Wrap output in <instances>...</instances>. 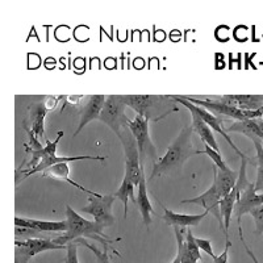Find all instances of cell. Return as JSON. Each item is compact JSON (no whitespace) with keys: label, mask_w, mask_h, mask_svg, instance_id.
Here are the masks:
<instances>
[{"label":"cell","mask_w":263,"mask_h":263,"mask_svg":"<svg viewBox=\"0 0 263 263\" xmlns=\"http://www.w3.org/2000/svg\"><path fill=\"white\" fill-rule=\"evenodd\" d=\"M192 132H194V128L191 125L184 126L182 129L179 136L170 145L166 154L156 161L153 166L150 179H154L161 175H173V174L180 173L187 159L203 153L192 146Z\"/></svg>","instance_id":"6da1fadb"},{"label":"cell","mask_w":263,"mask_h":263,"mask_svg":"<svg viewBox=\"0 0 263 263\" xmlns=\"http://www.w3.org/2000/svg\"><path fill=\"white\" fill-rule=\"evenodd\" d=\"M121 100L130 107L136 115L147 121H159L170 114L179 111L171 96L163 95H120Z\"/></svg>","instance_id":"7a4b0ae2"},{"label":"cell","mask_w":263,"mask_h":263,"mask_svg":"<svg viewBox=\"0 0 263 263\" xmlns=\"http://www.w3.org/2000/svg\"><path fill=\"white\" fill-rule=\"evenodd\" d=\"M66 220L69 222V230L53 239L57 245L66 246L75 239L83 238V237L102 242L104 249H108V243L114 242L112 239L108 238L107 234L103 233L102 227H99L95 221H88L82 217L70 205H66Z\"/></svg>","instance_id":"3957f363"},{"label":"cell","mask_w":263,"mask_h":263,"mask_svg":"<svg viewBox=\"0 0 263 263\" xmlns=\"http://www.w3.org/2000/svg\"><path fill=\"white\" fill-rule=\"evenodd\" d=\"M124 130L120 132L117 137L120 138L124 147V154H125V177L130 178L135 185L140 184L141 177L144 166H141L140 152H138L137 141L129 128H123Z\"/></svg>","instance_id":"277c9868"},{"label":"cell","mask_w":263,"mask_h":263,"mask_svg":"<svg viewBox=\"0 0 263 263\" xmlns=\"http://www.w3.org/2000/svg\"><path fill=\"white\" fill-rule=\"evenodd\" d=\"M125 107L126 104L121 100L120 95L107 96L102 115L99 119L105 125L109 126L116 136L120 135L121 128H128L129 123H130V120L125 114Z\"/></svg>","instance_id":"5b68a950"},{"label":"cell","mask_w":263,"mask_h":263,"mask_svg":"<svg viewBox=\"0 0 263 263\" xmlns=\"http://www.w3.org/2000/svg\"><path fill=\"white\" fill-rule=\"evenodd\" d=\"M128 128L130 129L136 141H137L138 152H140L141 166L145 167L146 159H153L154 163L157 161V149L152 142V138L149 136V121L142 116L136 115L133 120H130Z\"/></svg>","instance_id":"8992f818"},{"label":"cell","mask_w":263,"mask_h":263,"mask_svg":"<svg viewBox=\"0 0 263 263\" xmlns=\"http://www.w3.org/2000/svg\"><path fill=\"white\" fill-rule=\"evenodd\" d=\"M170 96H171V99H174V100H175V102H177V103H180V104H182V105H184V107L187 108L189 111H195V112H196V114L199 115V116H200L201 119L204 120V121H205L206 125L210 126V128L212 129V130H215V132H217V133H220V135H221L222 137H224L225 140H227L228 144H229L230 146H232V149H233L234 152H236L237 154H238V156L241 157V158H245V157H248L245 154V153L241 152V150H239L238 147H237L236 145H234L233 140L230 138L229 133H228V132H227V128H224V119H222L221 116H215V115L211 114L210 111H206L205 108L192 104L191 102H189V100L183 98V96H179V95H170Z\"/></svg>","instance_id":"52a82bcc"},{"label":"cell","mask_w":263,"mask_h":263,"mask_svg":"<svg viewBox=\"0 0 263 263\" xmlns=\"http://www.w3.org/2000/svg\"><path fill=\"white\" fill-rule=\"evenodd\" d=\"M187 99L192 104L199 105V107L205 108L206 111L215 112L218 116H228L232 119L237 120V121H246V120H254L260 119L263 114L260 111H243V109H238V108L230 107V105L225 104V103L218 102V100H199L192 96H183Z\"/></svg>","instance_id":"ba28073f"},{"label":"cell","mask_w":263,"mask_h":263,"mask_svg":"<svg viewBox=\"0 0 263 263\" xmlns=\"http://www.w3.org/2000/svg\"><path fill=\"white\" fill-rule=\"evenodd\" d=\"M115 195H103L100 197L90 196L88 197V205L82 208V212L90 213L93 216L95 222L102 227L103 229L112 227L115 224V217L112 215V204L115 201Z\"/></svg>","instance_id":"9c48e42d"},{"label":"cell","mask_w":263,"mask_h":263,"mask_svg":"<svg viewBox=\"0 0 263 263\" xmlns=\"http://www.w3.org/2000/svg\"><path fill=\"white\" fill-rule=\"evenodd\" d=\"M220 201H221V196L218 195L217 187H216L215 183H212L211 189L208 190L204 194L199 195V196L194 197V199H187V200H183V204H196V205L203 206L205 212L212 213L216 218H217L218 224H220V230L222 233H227L225 230V224L224 218L221 216V211H220Z\"/></svg>","instance_id":"30bf717a"},{"label":"cell","mask_w":263,"mask_h":263,"mask_svg":"<svg viewBox=\"0 0 263 263\" xmlns=\"http://www.w3.org/2000/svg\"><path fill=\"white\" fill-rule=\"evenodd\" d=\"M87 99L88 100H87L84 107L81 109V121H79L77 132L74 133V137L81 133V130L87 124L91 123V121H93L96 119H100L103 107H104V103L107 100V98L104 95H90Z\"/></svg>","instance_id":"8fae6325"},{"label":"cell","mask_w":263,"mask_h":263,"mask_svg":"<svg viewBox=\"0 0 263 263\" xmlns=\"http://www.w3.org/2000/svg\"><path fill=\"white\" fill-rule=\"evenodd\" d=\"M263 204V194H258L255 191V183H251L249 189L241 194V196L237 199L236 206H234V212L237 216V222L241 225V217L245 213H250L251 211L257 208V206Z\"/></svg>","instance_id":"7c38bea8"},{"label":"cell","mask_w":263,"mask_h":263,"mask_svg":"<svg viewBox=\"0 0 263 263\" xmlns=\"http://www.w3.org/2000/svg\"><path fill=\"white\" fill-rule=\"evenodd\" d=\"M212 99L243 111H259L263 107V95H215Z\"/></svg>","instance_id":"4fadbf2b"},{"label":"cell","mask_w":263,"mask_h":263,"mask_svg":"<svg viewBox=\"0 0 263 263\" xmlns=\"http://www.w3.org/2000/svg\"><path fill=\"white\" fill-rule=\"evenodd\" d=\"M107 159V157H99V156H78V157H57V156H51L48 157V158L42 159L39 164H37L34 168H30V170H25V171H21V174H24V177L23 179L25 178L30 177L32 174H36V173H44L45 170L48 168L53 167L55 164L58 163H70V162H74V161H100V162H104Z\"/></svg>","instance_id":"5bb4252c"},{"label":"cell","mask_w":263,"mask_h":263,"mask_svg":"<svg viewBox=\"0 0 263 263\" xmlns=\"http://www.w3.org/2000/svg\"><path fill=\"white\" fill-rule=\"evenodd\" d=\"M16 227L32 228V229L40 230L44 233H54V232H63L66 233L69 230V222L65 221H41V220H34V218H15Z\"/></svg>","instance_id":"9a60e30c"},{"label":"cell","mask_w":263,"mask_h":263,"mask_svg":"<svg viewBox=\"0 0 263 263\" xmlns=\"http://www.w3.org/2000/svg\"><path fill=\"white\" fill-rule=\"evenodd\" d=\"M213 183L217 187L218 195L225 197L233 191L236 187L237 179H238V173L234 170H218L217 166L213 164Z\"/></svg>","instance_id":"2e32d148"},{"label":"cell","mask_w":263,"mask_h":263,"mask_svg":"<svg viewBox=\"0 0 263 263\" xmlns=\"http://www.w3.org/2000/svg\"><path fill=\"white\" fill-rule=\"evenodd\" d=\"M50 111L46 102H40L33 104L29 109L30 129L37 137L46 138L45 135V117Z\"/></svg>","instance_id":"e0dca14e"},{"label":"cell","mask_w":263,"mask_h":263,"mask_svg":"<svg viewBox=\"0 0 263 263\" xmlns=\"http://www.w3.org/2000/svg\"><path fill=\"white\" fill-rule=\"evenodd\" d=\"M208 215V212H203L201 215H183V213H175L173 211L167 210L164 206V222L174 228H187V227H197L203 221V218Z\"/></svg>","instance_id":"ac0fdd59"},{"label":"cell","mask_w":263,"mask_h":263,"mask_svg":"<svg viewBox=\"0 0 263 263\" xmlns=\"http://www.w3.org/2000/svg\"><path fill=\"white\" fill-rule=\"evenodd\" d=\"M15 245L20 246V248H24L28 254L30 255V258L40 254V253H44V251L67 249V246L57 245L51 238H34L28 239V241H16Z\"/></svg>","instance_id":"d6986e66"},{"label":"cell","mask_w":263,"mask_h":263,"mask_svg":"<svg viewBox=\"0 0 263 263\" xmlns=\"http://www.w3.org/2000/svg\"><path fill=\"white\" fill-rule=\"evenodd\" d=\"M42 177L51 178V179H58V180H62V182L69 183L70 185H72V187H77V189L81 190V191H83V192H86V194H88L90 196H96V197L103 196V195L96 194V192H92V191H90V190L84 189L83 185L78 184L77 182H74L72 179H70V170H69V164L67 163L55 164V166H53V167H50V168H48V170L44 171V173H42Z\"/></svg>","instance_id":"ffe728a7"},{"label":"cell","mask_w":263,"mask_h":263,"mask_svg":"<svg viewBox=\"0 0 263 263\" xmlns=\"http://www.w3.org/2000/svg\"><path fill=\"white\" fill-rule=\"evenodd\" d=\"M136 205L140 210L141 215H142V220L146 227L152 224V213H154L153 205L149 200L147 196V190H146V177H145V168L142 171V177H141L140 184H138V192H137V199H136Z\"/></svg>","instance_id":"44dd1931"},{"label":"cell","mask_w":263,"mask_h":263,"mask_svg":"<svg viewBox=\"0 0 263 263\" xmlns=\"http://www.w3.org/2000/svg\"><path fill=\"white\" fill-rule=\"evenodd\" d=\"M190 112H191V116H192L191 126L194 128V130L199 133V136H200V138L203 140L204 144L208 145V146H211L212 149H215L216 152H220V149H218V145H217V141H216L215 136H213L212 129L206 125L205 121H204V120L196 114V112L195 111H190Z\"/></svg>","instance_id":"7402d4cb"},{"label":"cell","mask_w":263,"mask_h":263,"mask_svg":"<svg viewBox=\"0 0 263 263\" xmlns=\"http://www.w3.org/2000/svg\"><path fill=\"white\" fill-rule=\"evenodd\" d=\"M62 136H63V132H58L55 141L50 142V141L46 140L45 147H42L41 150H30V152H32L30 153V154H32V158H30V162H29L30 168L36 167L37 164H39L42 159H45V158H48V157H51V156H55V153H57L58 142H60V140L62 138Z\"/></svg>","instance_id":"603a6c76"},{"label":"cell","mask_w":263,"mask_h":263,"mask_svg":"<svg viewBox=\"0 0 263 263\" xmlns=\"http://www.w3.org/2000/svg\"><path fill=\"white\" fill-rule=\"evenodd\" d=\"M135 183L132 182L130 178L124 177L123 183L120 185V189L115 192V197L120 199L124 204V217L126 218L128 216V201L132 200L136 204V197H135Z\"/></svg>","instance_id":"cb8c5ba5"},{"label":"cell","mask_w":263,"mask_h":263,"mask_svg":"<svg viewBox=\"0 0 263 263\" xmlns=\"http://www.w3.org/2000/svg\"><path fill=\"white\" fill-rule=\"evenodd\" d=\"M237 199H238V194H237L236 189H233V191L230 192L229 195H227L225 197H222L221 201H220V211H221V216L222 218H224L225 230H227L225 236H229L228 230H229L230 220H232V212L234 211Z\"/></svg>","instance_id":"d4e9b609"},{"label":"cell","mask_w":263,"mask_h":263,"mask_svg":"<svg viewBox=\"0 0 263 263\" xmlns=\"http://www.w3.org/2000/svg\"><path fill=\"white\" fill-rule=\"evenodd\" d=\"M15 237L16 241H28V239L34 238H50L48 233H44V232H40V230L25 227H16Z\"/></svg>","instance_id":"484cf974"},{"label":"cell","mask_w":263,"mask_h":263,"mask_svg":"<svg viewBox=\"0 0 263 263\" xmlns=\"http://www.w3.org/2000/svg\"><path fill=\"white\" fill-rule=\"evenodd\" d=\"M75 242L78 243V245L86 246L87 249H90L93 254H95L96 262H98V263H111V258H109V255H108L107 249H103V251H100L98 248H96V246L91 245V243H88L86 239H83V238L75 239Z\"/></svg>","instance_id":"4316f807"},{"label":"cell","mask_w":263,"mask_h":263,"mask_svg":"<svg viewBox=\"0 0 263 263\" xmlns=\"http://www.w3.org/2000/svg\"><path fill=\"white\" fill-rule=\"evenodd\" d=\"M204 154H206V156L212 159L213 164H216V166H217L218 170H229L228 164L225 163L224 159L221 158V153L220 152H216L215 149H212L211 146L205 145V147H204Z\"/></svg>","instance_id":"83f0119b"},{"label":"cell","mask_w":263,"mask_h":263,"mask_svg":"<svg viewBox=\"0 0 263 263\" xmlns=\"http://www.w3.org/2000/svg\"><path fill=\"white\" fill-rule=\"evenodd\" d=\"M185 242H187V248H189L190 253L192 254V257L199 262L201 260V254H200V248L197 246L196 243V237H194L191 229H189L185 232Z\"/></svg>","instance_id":"f1b7e54d"},{"label":"cell","mask_w":263,"mask_h":263,"mask_svg":"<svg viewBox=\"0 0 263 263\" xmlns=\"http://www.w3.org/2000/svg\"><path fill=\"white\" fill-rule=\"evenodd\" d=\"M250 216L253 217V220H254L255 234H257V236H260V234L263 233V204L251 211Z\"/></svg>","instance_id":"f546056e"},{"label":"cell","mask_w":263,"mask_h":263,"mask_svg":"<svg viewBox=\"0 0 263 263\" xmlns=\"http://www.w3.org/2000/svg\"><path fill=\"white\" fill-rule=\"evenodd\" d=\"M67 246V255H66V259H65V263H79L78 260V243L75 242V241H72V242H70Z\"/></svg>","instance_id":"4dcf8cb0"},{"label":"cell","mask_w":263,"mask_h":263,"mask_svg":"<svg viewBox=\"0 0 263 263\" xmlns=\"http://www.w3.org/2000/svg\"><path fill=\"white\" fill-rule=\"evenodd\" d=\"M196 243H197V246H199V248H200V250L205 251L206 254L211 255V257H212V259H215V258L217 257V255H216L215 253H213V250H212V245H211V241H210V239L196 238Z\"/></svg>","instance_id":"1f68e13d"},{"label":"cell","mask_w":263,"mask_h":263,"mask_svg":"<svg viewBox=\"0 0 263 263\" xmlns=\"http://www.w3.org/2000/svg\"><path fill=\"white\" fill-rule=\"evenodd\" d=\"M232 246V242H230L229 236H225V249L221 254L217 255V257L213 259V263H228V255H229V248Z\"/></svg>","instance_id":"d6a6232c"},{"label":"cell","mask_w":263,"mask_h":263,"mask_svg":"<svg viewBox=\"0 0 263 263\" xmlns=\"http://www.w3.org/2000/svg\"><path fill=\"white\" fill-rule=\"evenodd\" d=\"M238 234H239V239H241V242H242L243 248H245V251H246V253H248V255H249V257L251 258V260H253V262H254V263H259V260H258V258L255 257V254H254V253H253V251L250 250V248H249V246H248V243H246L245 238H243V234H242V228H241V225H238Z\"/></svg>","instance_id":"836d02e7"},{"label":"cell","mask_w":263,"mask_h":263,"mask_svg":"<svg viewBox=\"0 0 263 263\" xmlns=\"http://www.w3.org/2000/svg\"><path fill=\"white\" fill-rule=\"evenodd\" d=\"M255 191L258 194H263V167L258 166L257 173V182H255Z\"/></svg>","instance_id":"e575fe53"},{"label":"cell","mask_w":263,"mask_h":263,"mask_svg":"<svg viewBox=\"0 0 263 263\" xmlns=\"http://www.w3.org/2000/svg\"><path fill=\"white\" fill-rule=\"evenodd\" d=\"M259 111H260V112H262V114H263V107H262V108H260V109H259Z\"/></svg>","instance_id":"d590c367"},{"label":"cell","mask_w":263,"mask_h":263,"mask_svg":"<svg viewBox=\"0 0 263 263\" xmlns=\"http://www.w3.org/2000/svg\"><path fill=\"white\" fill-rule=\"evenodd\" d=\"M96 263H98V262H96Z\"/></svg>","instance_id":"8d00e7d4"}]
</instances>
